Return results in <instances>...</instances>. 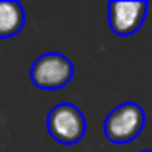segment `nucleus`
<instances>
[{
    "label": "nucleus",
    "instance_id": "obj_4",
    "mask_svg": "<svg viewBox=\"0 0 152 152\" xmlns=\"http://www.w3.org/2000/svg\"><path fill=\"white\" fill-rule=\"evenodd\" d=\"M148 4L137 0V2H123V0H114L108 4V23L110 29L118 37H129L141 29L145 21Z\"/></svg>",
    "mask_w": 152,
    "mask_h": 152
},
{
    "label": "nucleus",
    "instance_id": "obj_6",
    "mask_svg": "<svg viewBox=\"0 0 152 152\" xmlns=\"http://www.w3.org/2000/svg\"><path fill=\"white\" fill-rule=\"evenodd\" d=\"M141 152H152V150H141Z\"/></svg>",
    "mask_w": 152,
    "mask_h": 152
},
{
    "label": "nucleus",
    "instance_id": "obj_2",
    "mask_svg": "<svg viewBox=\"0 0 152 152\" xmlns=\"http://www.w3.org/2000/svg\"><path fill=\"white\" fill-rule=\"evenodd\" d=\"M46 129L56 142L62 145H75L83 139L87 129L85 115L75 104L60 102L48 112Z\"/></svg>",
    "mask_w": 152,
    "mask_h": 152
},
{
    "label": "nucleus",
    "instance_id": "obj_1",
    "mask_svg": "<svg viewBox=\"0 0 152 152\" xmlns=\"http://www.w3.org/2000/svg\"><path fill=\"white\" fill-rule=\"evenodd\" d=\"M145 127V112L137 102L115 106L104 119V135L114 145H125L141 135Z\"/></svg>",
    "mask_w": 152,
    "mask_h": 152
},
{
    "label": "nucleus",
    "instance_id": "obj_3",
    "mask_svg": "<svg viewBox=\"0 0 152 152\" xmlns=\"http://www.w3.org/2000/svg\"><path fill=\"white\" fill-rule=\"evenodd\" d=\"M73 77V66L64 54L46 52L35 60L31 67V83L42 91H58Z\"/></svg>",
    "mask_w": 152,
    "mask_h": 152
},
{
    "label": "nucleus",
    "instance_id": "obj_5",
    "mask_svg": "<svg viewBox=\"0 0 152 152\" xmlns=\"http://www.w3.org/2000/svg\"><path fill=\"white\" fill-rule=\"evenodd\" d=\"M25 12L15 0H0V39H10L23 29Z\"/></svg>",
    "mask_w": 152,
    "mask_h": 152
}]
</instances>
